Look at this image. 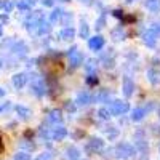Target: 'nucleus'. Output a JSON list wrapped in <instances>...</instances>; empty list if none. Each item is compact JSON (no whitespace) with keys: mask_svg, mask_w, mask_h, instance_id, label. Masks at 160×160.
<instances>
[{"mask_svg":"<svg viewBox=\"0 0 160 160\" xmlns=\"http://www.w3.org/2000/svg\"><path fill=\"white\" fill-rule=\"evenodd\" d=\"M148 77H149V80H151V82H152L154 85L158 82V80H157V72H155L154 69H151V71L148 72Z\"/></svg>","mask_w":160,"mask_h":160,"instance_id":"obj_24","label":"nucleus"},{"mask_svg":"<svg viewBox=\"0 0 160 160\" xmlns=\"http://www.w3.org/2000/svg\"><path fill=\"white\" fill-rule=\"evenodd\" d=\"M26 82H28V75H26L24 72H19V74L13 75V85H15L16 88H22L26 85Z\"/></svg>","mask_w":160,"mask_h":160,"instance_id":"obj_5","label":"nucleus"},{"mask_svg":"<svg viewBox=\"0 0 160 160\" xmlns=\"http://www.w3.org/2000/svg\"><path fill=\"white\" fill-rule=\"evenodd\" d=\"M62 15H64V11H62L61 8H56V10H53L51 16H50V22H56V21H59V19L62 18Z\"/></svg>","mask_w":160,"mask_h":160,"instance_id":"obj_17","label":"nucleus"},{"mask_svg":"<svg viewBox=\"0 0 160 160\" xmlns=\"http://www.w3.org/2000/svg\"><path fill=\"white\" fill-rule=\"evenodd\" d=\"M0 152H3V141H2V138H0Z\"/></svg>","mask_w":160,"mask_h":160,"instance_id":"obj_33","label":"nucleus"},{"mask_svg":"<svg viewBox=\"0 0 160 160\" xmlns=\"http://www.w3.org/2000/svg\"><path fill=\"white\" fill-rule=\"evenodd\" d=\"M69 59H71V66L72 68H77V66L82 64V53H80L77 48H72L69 50Z\"/></svg>","mask_w":160,"mask_h":160,"instance_id":"obj_4","label":"nucleus"},{"mask_svg":"<svg viewBox=\"0 0 160 160\" xmlns=\"http://www.w3.org/2000/svg\"><path fill=\"white\" fill-rule=\"evenodd\" d=\"M72 21V15H71V13H64V15H62V24L66 26V28H69V22Z\"/></svg>","mask_w":160,"mask_h":160,"instance_id":"obj_23","label":"nucleus"},{"mask_svg":"<svg viewBox=\"0 0 160 160\" xmlns=\"http://www.w3.org/2000/svg\"><path fill=\"white\" fill-rule=\"evenodd\" d=\"M0 8H2V3H0Z\"/></svg>","mask_w":160,"mask_h":160,"instance_id":"obj_39","label":"nucleus"},{"mask_svg":"<svg viewBox=\"0 0 160 160\" xmlns=\"http://www.w3.org/2000/svg\"><path fill=\"white\" fill-rule=\"evenodd\" d=\"M51 31V26H50V22L48 21H45V19H42L38 22V29H37V35H45V34H48Z\"/></svg>","mask_w":160,"mask_h":160,"instance_id":"obj_10","label":"nucleus"},{"mask_svg":"<svg viewBox=\"0 0 160 160\" xmlns=\"http://www.w3.org/2000/svg\"><path fill=\"white\" fill-rule=\"evenodd\" d=\"M3 109H5V108H2V106H0V112H2V111H3Z\"/></svg>","mask_w":160,"mask_h":160,"instance_id":"obj_36","label":"nucleus"},{"mask_svg":"<svg viewBox=\"0 0 160 160\" xmlns=\"http://www.w3.org/2000/svg\"><path fill=\"white\" fill-rule=\"evenodd\" d=\"M66 133H68V130H66L64 127H61V125H59V127H56V128H53L51 136L55 138V139H58V141H59V139H62V138L66 136Z\"/></svg>","mask_w":160,"mask_h":160,"instance_id":"obj_11","label":"nucleus"},{"mask_svg":"<svg viewBox=\"0 0 160 160\" xmlns=\"http://www.w3.org/2000/svg\"><path fill=\"white\" fill-rule=\"evenodd\" d=\"M93 68H95V62H93V61H88V64H87V71H93Z\"/></svg>","mask_w":160,"mask_h":160,"instance_id":"obj_28","label":"nucleus"},{"mask_svg":"<svg viewBox=\"0 0 160 160\" xmlns=\"http://www.w3.org/2000/svg\"><path fill=\"white\" fill-rule=\"evenodd\" d=\"M2 34H3L2 32V24H0V38H2Z\"/></svg>","mask_w":160,"mask_h":160,"instance_id":"obj_35","label":"nucleus"},{"mask_svg":"<svg viewBox=\"0 0 160 160\" xmlns=\"http://www.w3.org/2000/svg\"><path fill=\"white\" fill-rule=\"evenodd\" d=\"M146 7L151 11H158L160 10V0H146Z\"/></svg>","mask_w":160,"mask_h":160,"instance_id":"obj_15","label":"nucleus"},{"mask_svg":"<svg viewBox=\"0 0 160 160\" xmlns=\"http://www.w3.org/2000/svg\"><path fill=\"white\" fill-rule=\"evenodd\" d=\"M74 35H75V31H74L72 28H64V29L58 34V37H59L61 40H72Z\"/></svg>","mask_w":160,"mask_h":160,"instance_id":"obj_9","label":"nucleus"},{"mask_svg":"<svg viewBox=\"0 0 160 160\" xmlns=\"http://www.w3.org/2000/svg\"><path fill=\"white\" fill-rule=\"evenodd\" d=\"M102 24H104V16H102V18H101L99 21H98V26H96V29H102V28H104Z\"/></svg>","mask_w":160,"mask_h":160,"instance_id":"obj_27","label":"nucleus"},{"mask_svg":"<svg viewBox=\"0 0 160 160\" xmlns=\"http://www.w3.org/2000/svg\"><path fill=\"white\" fill-rule=\"evenodd\" d=\"M154 31H155V34H157V35L160 34V24H157V26H155V28H154Z\"/></svg>","mask_w":160,"mask_h":160,"instance_id":"obj_32","label":"nucleus"},{"mask_svg":"<svg viewBox=\"0 0 160 160\" xmlns=\"http://www.w3.org/2000/svg\"><path fill=\"white\" fill-rule=\"evenodd\" d=\"M29 78H31V90L35 93V95L37 96L45 95V83H43L42 77H40L38 74H32Z\"/></svg>","mask_w":160,"mask_h":160,"instance_id":"obj_1","label":"nucleus"},{"mask_svg":"<svg viewBox=\"0 0 160 160\" xmlns=\"http://www.w3.org/2000/svg\"><path fill=\"white\" fill-rule=\"evenodd\" d=\"M48 157H50V155H45V154H42V155H40L37 160H48Z\"/></svg>","mask_w":160,"mask_h":160,"instance_id":"obj_31","label":"nucleus"},{"mask_svg":"<svg viewBox=\"0 0 160 160\" xmlns=\"http://www.w3.org/2000/svg\"><path fill=\"white\" fill-rule=\"evenodd\" d=\"M42 3H43L45 7H51V5H53V0H42Z\"/></svg>","mask_w":160,"mask_h":160,"instance_id":"obj_29","label":"nucleus"},{"mask_svg":"<svg viewBox=\"0 0 160 160\" xmlns=\"http://www.w3.org/2000/svg\"><path fill=\"white\" fill-rule=\"evenodd\" d=\"M15 160H31V155L26 154V152H18L15 155Z\"/></svg>","mask_w":160,"mask_h":160,"instance_id":"obj_25","label":"nucleus"},{"mask_svg":"<svg viewBox=\"0 0 160 160\" xmlns=\"http://www.w3.org/2000/svg\"><path fill=\"white\" fill-rule=\"evenodd\" d=\"M88 34H90L88 24H87V22H82V24H80V37H82V38H87Z\"/></svg>","mask_w":160,"mask_h":160,"instance_id":"obj_19","label":"nucleus"},{"mask_svg":"<svg viewBox=\"0 0 160 160\" xmlns=\"http://www.w3.org/2000/svg\"><path fill=\"white\" fill-rule=\"evenodd\" d=\"M34 3H35V0H19V2H18V10L26 11V10L32 8V5H34Z\"/></svg>","mask_w":160,"mask_h":160,"instance_id":"obj_13","label":"nucleus"},{"mask_svg":"<svg viewBox=\"0 0 160 160\" xmlns=\"http://www.w3.org/2000/svg\"><path fill=\"white\" fill-rule=\"evenodd\" d=\"M0 3H2V10L5 13H10L13 10V2H10V0H3V2H0Z\"/></svg>","mask_w":160,"mask_h":160,"instance_id":"obj_21","label":"nucleus"},{"mask_svg":"<svg viewBox=\"0 0 160 160\" xmlns=\"http://www.w3.org/2000/svg\"><path fill=\"white\" fill-rule=\"evenodd\" d=\"M133 90H135V85H133L131 78L125 77V78H123V95H125L127 98H130V96L133 95Z\"/></svg>","mask_w":160,"mask_h":160,"instance_id":"obj_8","label":"nucleus"},{"mask_svg":"<svg viewBox=\"0 0 160 160\" xmlns=\"http://www.w3.org/2000/svg\"><path fill=\"white\" fill-rule=\"evenodd\" d=\"M48 120H50L51 123L61 122V112H59V111H50V112H48Z\"/></svg>","mask_w":160,"mask_h":160,"instance_id":"obj_14","label":"nucleus"},{"mask_svg":"<svg viewBox=\"0 0 160 160\" xmlns=\"http://www.w3.org/2000/svg\"><path fill=\"white\" fill-rule=\"evenodd\" d=\"M127 2H133V0H127Z\"/></svg>","mask_w":160,"mask_h":160,"instance_id":"obj_38","label":"nucleus"},{"mask_svg":"<svg viewBox=\"0 0 160 160\" xmlns=\"http://www.w3.org/2000/svg\"><path fill=\"white\" fill-rule=\"evenodd\" d=\"M142 42L148 45V47H155V43H157V34H155V31L154 29H149V31H146L144 34H142Z\"/></svg>","mask_w":160,"mask_h":160,"instance_id":"obj_3","label":"nucleus"},{"mask_svg":"<svg viewBox=\"0 0 160 160\" xmlns=\"http://www.w3.org/2000/svg\"><path fill=\"white\" fill-rule=\"evenodd\" d=\"M102 45H104V38L101 37V35H95L93 38H90L88 40V47L91 48V50H99V48H102Z\"/></svg>","mask_w":160,"mask_h":160,"instance_id":"obj_6","label":"nucleus"},{"mask_svg":"<svg viewBox=\"0 0 160 160\" xmlns=\"http://www.w3.org/2000/svg\"><path fill=\"white\" fill-rule=\"evenodd\" d=\"M146 115V111L144 109H135V111H133V114H131V118L133 120H135V122H139V120H142V117Z\"/></svg>","mask_w":160,"mask_h":160,"instance_id":"obj_18","label":"nucleus"},{"mask_svg":"<svg viewBox=\"0 0 160 160\" xmlns=\"http://www.w3.org/2000/svg\"><path fill=\"white\" fill-rule=\"evenodd\" d=\"M66 109L71 111V112H74V111H75V106H72V104H66Z\"/></svg>","mask_w":160,"mask_h":160,"instance_id":"obj_30","label":"nucleus"},{"mask_svg":"<svg viewBox=\"0 0 160 160\" xmlns=\"http://www.w3.org/2000/svg\"><path fill=\"white\" fill-rule=\"evenodd\" d=\"M3 95H5V91H3L2 88H0V96H3Z\"/></svg>","mask_w":160,"mask_h":160,"instance_id":"obj_34","label":"nucleus"},{"mask_svg":"<svg viewBox=\"0 0 160 160\" xmlns=\"http://www.w3.org/2000/svg\"><path fill=\"white\" fill-rule=\"evenodd\" d=\"M78 106H85V104H90L91 102V96L88 95V93H78L77 96V101H75Z\"/></svg>","mask_w":160,"mask_h":160,"instance_id":"obj_12","label":"nucleus"},{"mask_svg":"<svg viewBox=\"0 0 160 160\" xmlns=\"http://www.w3.org/2000/svg\"><path fill=\"white\" fill-rule=\"evenodd\" d=\"M0 68H2V59H0Z\"/></svg>","mask_w":160,"mask_h":160,"instance_id":"obj_37","label":"nucleus"},{"mask_svg":"<svg viewBox=\"0 0 160 160\" xmlns=\"http://www.w3.org/2000/svg\"><path fill=\"white\" fill-rule=\"evenodd\" d=\"M98 114H99V117H101V118H109L112 112H111V109H109V108H102V109H99V111H98Z\"/></svg>","mask_w":160,"mask_h":160,"instance_id":"obj_22","label":"nucleus"},{"mask_svg":"<svg viewBox=\"0 0 160 160\" xmlns=\"http://www.w3.org/2000/svg\"><path fill=\"white\" fill-rule=\"evenodd\" d=\"M16 112H18L19 117L24 118V120H28L29 115H31V111H29L28 108H24V106H16Z\"/></svg>","mask_w":160,"mask_h":160,"instance_id":"obj_16","label":"nucleus"},{"mask_svg":"<svg viewBox=\"0 0 160 160\" xmlns=\"http://www.w3.org/2000/svg\"><path fill=\"white\" fill-rule=\"evenodd\" d=\"M112 37H114V40H123L125 32L122 31V28H118V29H115V31L112 32Z\"/></svg>","mask_w":160,"mask_h":160,"instance_id":"obj_20","label":"nucleus"},{"mask_svg":"<svg viewBox=\"0 0 160 160\" xmlns=\"http://www.w3.org/2000/svg\"><path fill=\"white\" fill-rule=\"evenodd\" d=\"M11 51L15 53L18 58H22V56H26V53H28V47H26L22 42H16L15 47L11 48Z\"/></svg>","mask_w":160,"mask_h":160,"instance_id":"obj_7","label":"nucleus"},{"mask_svg":"<svg viewBox=\"0 0 160 160\" xmlns=\"http://www.w3.org/2000/svg\"><path fill=\"white\" fill-rule=\"evenodd\" d=\"M111 112L112 114H125L128 109H130V106H128V102H125V101H114L112 104H111Z\"/></svg>","mask_w":160,"mask_h":160,"instance_id":"obj_2","label":"nucleus"},{"mask_svg":"<svg viewBox=\"0 0 160 160\" xmlns=\"http://www.w3.org/2000/svg\"><path fill=\"white\" fill-rule=\"evenodd\" d=\"M5 22H8V15L5 13V15H0V24H5Z\"/></svg>","mask_w":160,"mask_h":160,"instance_id":"obj_26","label":"nucleus"}]
</instances>
